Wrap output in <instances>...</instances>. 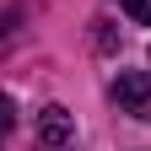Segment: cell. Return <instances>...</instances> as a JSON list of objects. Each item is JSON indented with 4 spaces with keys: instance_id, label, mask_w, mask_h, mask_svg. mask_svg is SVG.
I'll use <instances>...</instances> for the list:
<instances>
[{
    "instance_id": "1",
    "label": "cell",
    "mask_w": 151,
    "mask_h": 151,
    "mask_svg": "<svg viewBox=\"0 0 151 151\" xmlns=\"http://www.w3.org/2000/svg\"><path fill=\"white\" fill-rule=\"evenodd\" d=\"M113 97H119L124 113H135V119L151 124V70H124L113 81Z\"/></svg>"
},
{
    "instance_id": "2",
    "label": "cell",
    "mask_w": 151,
    "mask_h": 151,
    "mask_svg": "<svg viewBox=\"0 0 151 151\" xmlns=\"http://www.w3.org/2000/svg\"><path fill=\"white\" fill-rule=\"evenodd\" d=\"M70 135H76V124H70V113H65L60 103L38 113V140H43L49 151H60V146H70Z\"/></svg>"
},
{
    "instance_id": "3",
    "label": "cell",
    "mask_w": 151,
    "mask_h": 151,
    "mask_svg": "<svg viewBox=\"0 0 151 151\" xmlns=\"http://www.w3.org/2000/svg\"><path fill=\"white\" fill-rule=\"evenodd\" d=\"M119 6H124L129 16H135L140 27H151V0H119Z\"/></svg>"
},
{
    "instance_id": "4",
    "label": "cell",
    "mask_w": 151,
    "mask_h": 151,
    "mask_svg": "<svg viewBox=\"0 0 151 151\" xmlns=\"http://www.w3.org/2000/svg\"><path fill=\"white\" fill-rule=\"evenodd\" d=\"M11 124H16V108H11V97H6V92H0V140L11 135Z\"/></svg>"
}]
</instances>
